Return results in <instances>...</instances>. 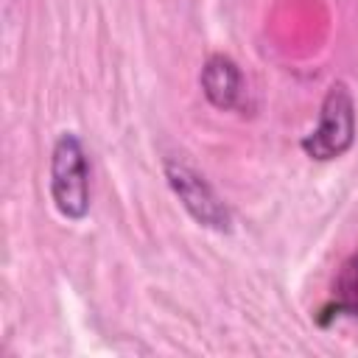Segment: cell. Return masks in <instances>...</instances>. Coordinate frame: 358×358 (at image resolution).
<instances>
[{
    "label": "cell",
    "instance_id": "cell-1",
    "mask_svg": "<svg viewBox=\"0 0 358 358\" xmlns=\"http://www.w3.org/2000/svg\"><path fill=\"white\" fill-rule=\"evenodd\" d=\"M50 199L56 210L81 221L90 213V162L76 131H62L50 151Z\"/></svg>",
    "mask_w": 358,
    "mask_h": 358
},
{
    "label": "cell",
    "instance_id": "cell-2",
    "mask_svg": "<svg viewBox=\"0 0 358 358\" xmlns=\"http://www.w3.org/2000/svg\"><path fill=\"white\" fill-rule=\"evenodd\" d=\"M352 143H355V101L344 81H333L322 98L316 129L308 131L299 145L310 159L327 162L347 154Z\"/></svg>",
    "mask_w": 358,
    "mask_h": 358
},
{
    "label": "cell",
    "instance_id": "cell-3",
    "mask_svg": "<svg viewBox=\"0 0 358 358\" xmlns=\"http://www.w3.org/2000/svg\"><path fill=\"white\" fill-rule=\"evenodd\" d=\"M165 176H168L171 190L182 201V207L201 227H210V229H218V232H227L232 227L229 207L215 196V190L207 185V179L201 173H196L185 162H165Z\"/></svg>",
    "mask_w": 358,
    "mask_h": 358
},
{
    "label": "cell",
    "instance_id": "cell-4",
    "mask_svg": "<svg viewBox=\"0 0 358 358\" xmlns=\"http://www.w3.org/2000/svg\"><path fill=\"white\" fill-rule=\"evenodd\" d=\"M201 92L204 98L215 106V109H238L241 98H243V73L241 67L224 56V53H213L199 76Z\"/></svg>",
    "mask_w": 358,
    "mask_h": 358
},
{
    "label": "cell",
    "instance_id": "cell-5",
    "mask_svg": "<svg viewBox=\"0 0 358 358\" xmlns=\"http://www.w3.org/2000/svg\"><path fill=\"white\" fill-rule=\"evenodd\" d=\"M336 319H358V252H352L341 263L333 280L330 299L316 310L319 327H330Z\"/></svg>",
    "mask_w": 358,
    "mask_h": 358
}]
</instances>
